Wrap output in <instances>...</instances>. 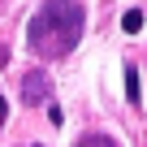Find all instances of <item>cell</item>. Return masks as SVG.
Segmentation results:
<instances>
[{"instance_id": "cell-2", "label": "cell", "mask_w": 147, "mask_h": 147, "mask_svg": "<svg viewBox=\"0 0 147 147\" xmlns=\"http://www.w3.org/2000/svg\"><path fill=\"white\" fill-rule=\"evenodd\" d=\"M48 74H39V69H30V74H22V100L26 104H43L48 100Z\"/></svg>"}, {"instance_id": "cell-6", "label": "cell", "mask_w": 147, "mask_h": 147, "mask_svg": "<svg viewBox=\"0 0 147 147\" xmlns=\"http://www.w3.org/2000/svg\"><path fill=\"white\" fill-rule=\"evenodd\" d=\"M5 117H9V104H5V95H0V125H5Z\"/></svg>"}, {"instance_id": "cell-5", "label": "cell", "mask_w": 147, "mask_h": 147, "mask_svg": "<svg viewBox=\"0 0 147 147\" xmlns=\"http://www.w3.org/2000/svg\"><path fill=\"white\" fill-rule=\"evenodd\" d=\"M121 26H125V35H138V30H143V13H138V9H130V13L121 18Z\"/></svg>"}, {"instance_id": "cell-3", "label": "cell", "mask_w": 147, "mask_h": 147, "mask_svg": "<svg viewBox=\"0 0 147 147\" xmlns=\"http://www.w3.org/2000/svg\"><path fill=\"white\" fill-rule=\"evenodd\" d=\"M125 100H130V104H138V69H134V65L125 69Z\"/></svg>"}, {"instance_id": "cell-1", "label": "cell", "mask_w": 147, "mask_h": 147, "mask_svg": "<svg viewBox=\"0 0 147 147\" xmlns=\"http://www.w3.org/2000/svg\"><path fill=\"white\" fill-rule=\"evenodd\" d=\"M82 26H87V13H82L78 0H48L26 26L30 52L35 56H65V52L78 48Z\"/></svg>"}, {"instance_id": "cell-4", "label": "cell", "mask_w": 147, "mask_h": 147, "mask_svg": "<svg viewBox=\"0 0 147 147\" xmlns=\"http://www.w3.org/2000/svg\"><path fill=\"white\" fill-rule=\"evenodd\" d=\"M78 147H121V143L108 134H87V138H78Z\"/></svg>"}]
</instances>
